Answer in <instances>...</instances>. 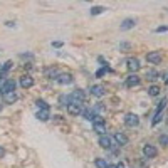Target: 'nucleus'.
<instances>
[{
	"mask_svg": "<svg viewBox=\"0 0 168 168\" xmlns=\"http://www.w3.org/2000/svg\"><path fill=\"white\" fill-rule=\"evenodd\" d=\"M124 123H126V126H131V128H134V126H138L140 118L136 116V114H133V113H128L124 116Z\"/></svg>",
	"mask_w": 168,
	"mask_h": 168,
	"instance_id": "obj_6",
	"label": "nucleus"
},
{
	"mask_svg": "<svg viewBox=\"0 0 168 168\" xmlns=\"http://www.w3.org/2000/svg\"><path fill=\"white\" fill-rule=\"evenodd\" d=\"M66 108H67V113L72 114V116H77V114L82 113V104H77V103H69Z\"/></svg>",
	"mask_w": 168,
	"mask_h": 168,
	"instance_id": "obj_3",
	"label": "nucleus"
},
{
	"mask_svg": "<svg viewBox=\"0 0 168 168\" xmlns=\"http://www.w3.org/2000/svg\"><path fill=\"white\" fill-rule=\"evenodd\" d=\"M108 168H116V166H114V165H108Z\"/></svg>",
	"mask_w": 168,
	"mask_h": 168,
	"instance_id": "obj_35",
	"label": "nucleus"
},
{
	"mask_svg": "<svg viewBox=\"0 0 168 168\" xmlns=\"http://www.w3.org/2000/svg\"><path fill=\"white\" fill-rule=\"evenodd\" d=\"M141 82V79H140L136 74H131V76H128V79H126V86L128 88H133V86H138V84Z\"/></svg>",
	"mask_w": 168,
	"mask_h": 168,
	"instance_id": "obj_13",
	"label": "nucleus"
},
{
	"mask_svg": "<svg viewBox=\"0 0 168 168\" xmlns=\"http://www.w3.org/2000/svg\"><path fill=\"white\" fill-rule=\"evenodd\" d=\"M148 94H150V96H158V94H160V88H158V86H150V88H148Z\"/></svg>",
	"mask_w": 168,
	"mask_h": 168,
	"instance_id": "obj_22",
	"label": "nucleus"
},
{
	"mask_svg": "<svg viewBox=\"0 0 168 168\" xmlns=\"http://www.w3.org/2000/svg\"><path fill=\"white\" fill-rule=\"evenodd\" d=\"M15 88H17V82L14 79L4 81V82H2V94H4V92H14Z\"/></svg>",
	"mask_w": 168,
	"mask_h": 168,
	"instance_id": "obj_4",
	"label": "nucleus"
},
{
	"mask_svg": "<svg viewBox=\"0 0 168 168\" xmlns=\"http://www.w3.org/2000/svg\"><path fill=\"white\" fill-rule=\"evenodd\" d=\"M52 47H62V42H52Z\"/></svg>",
	"mask_w": 168,
	"mask_h": 168,
	"instance_id": "obj_31",
	"label": "nucleus"
},
{
	"mask_svg": "<svg viewBox=\"0 0 168 168\" xmlns=\"http://www.w3.org/2000/svg\"><path fill=\"white\" fill-rule=\"evenodd\" d=\"M5 155V150H4V148H2V146H0V158H2V156H4Z\"/></svg>",
	"mask_w": 168,
	"mask_h": 168,
	"instance_id": "obj_33",
	"label": "nucleus"
},
{
	"mask_svg": "<svg viewBox=\"0 0 168 168\" xmlns=\"http://www.w3.org/2000/svg\"><path fill=\"white\" fill-rule=\"evenodd\" d=\"M69 98H71V103H77V104H82L84 99H86V92H84L82 89H76L74 92H71V94H69Z\"/></svg>",
	"mask_w": 168,
	"mask_h": 168,
	"instance_id": "obj_2",
	"label": "nucleus"
},
{
	"mask_svg": "<svg viewBox=\"0 0 168 168\" xmlns=\"http://www.w3.org/2000/svg\"><path fill=\"white\" fill-rule=\"evenodd\" d=\"M10 67H12V61H7V62H4V66L0 67V72H2V74H5V72L10 69Z\"/></svg>",
	"mask_w": 168,
	"mask_h": 168,
	"instance_id": "obj_25",
	"label": "nucleus"
},
{
	"mask_svg": "<svg viewBox=\"0 0 168 168\" xmlns=\"http://www.w3.org/2000/svg\"><path fill=\"white\" fill-rule=\"evenodd\" d=\"M106 8L104 7H92L91 8V15H99L101 12H104Z\"/></svg>",
	"mask_w": 168,
	"mask_h": 168,
	"instance_id": "obj_26",
	"label": "nucleus"
},
{
	"mask_svg": "<svg viewBox=\"0 0 168 168\" xmlns=\"http://www.w3.org/2000/svg\"><path fill=\"white\" fill-rule=\"evenodd\" d=\"M20 86H22L24 89L32 88V86H34V77H32V76H29V74L22 76V77H20Z\"/></svg>",
	"mask_w": 168,
	"mask_h": 168,
	"instance_id": "obj_9",
	"label": "nucleus"
},
{
	"mask_svg": "<svg viewBox=\"0 0 168 168\" xmlns=\"http://www.w3.org/2000/svg\"><path fill=\"white\" fill-rule=\"evenodd\" d=\"M81 114H82V116L86 118V119H91V121L94 119V116H96L94 109H82V113H81Z\"/></svg>",
	"mask_w": 168,
	"mask_h": 168,
	"instance_id": "obj_18",
	"label": "nucleus"
},
{
	"mask_svg": "<svg viewBox=\"0 0 168 168\" xmlns=\"http://www.w3.org/2000/svg\"><path fill=\"white\" fill-rule=\"evenodd\" d=\"M17 101V92H4V103L5 104H14Z\"/></svg>",
	"mask_w": 168,
	"mask_h": 168,
	"instance_id": "obj_12",
	"label": "nucleus"
},
{
	"mask_svg": "<svg viewBox=\"0 0 168 168\" xmlns=\"http://www.w3.org/2000/svg\"><path fill=\"white\" fill-rule=\"evenodd\" d=\"M134 25H136V20H134V19H124V20L121 22V25H119V29L121 30H130V29H133Z\"/></svg>",
	"mask_w": 168,
	"mask_h": 168,
	"instance_id": "obj_10",
	"label": "nucleus"
},
{
	"mask_svg": "<svg viewBox=\"0 0 168 168\" xmlns=\"http://www.w3.org/2000/svg\"><path fill=\"white\" fill-rule=\"evenodd\" d=\"M56 82L62 84V86H66V84H71L72 82V76L67 74V72H62V74H59L57 77H56Z\"/></svg>",
	"mask_w": 168,
	"mask_h": 168,
	"instance_id": "obj_8",
	"label": "nucleus"
},
{
	"mask_svg": "<svg viewBox=\"0 0 168 168\" xmlns=\"http://www.w3.org/2000/svg\"><path fill=\"white\" fill-rule=\"evenodd\" d=\"M160 143H161V145H168V136L166 134H161V136H160Z\"/></svg>",
	"mask_w": 168,
	"mask_h": 168,
	"instance_id": "obj_30",
	"label": "nucleus"
},
{
	"mask_svg": "<svg viewBox=\"0 0 168 168\" xmlns=\"http://www.w3.org/2000/svg\"><path fill=\"white\" fill-rule=\"evenodd\" d=\"M140 66H141V64H140V61L136 57H131V59H128V69H130L131 72H136L140 69Z\"/></svg>",
	"mask_w": 168,
	"mask_h": 168,
	"instance_id": "obj_11",
	"label": "nucleus"
},
{
	"mask_svg": "<svg viewBox=\"0 0 168 168\" xmlns=\"http://www.w3.org/2000/svg\"><path fill=\"white\" fill-rule=\"evenodd\" d=\"M5 25H7V27H15V22L8 20V22H5Z\"/></svg>",
	"mask_w": 168,
	"mask_h": 168,
	"instance_id": "obj_32",
	"label": "nucleus"
},
{
	"mask_svg": "<svg viewBox=\"0 0 168 168\" xmlns=\"http://www.w3.org/2000/svg\"><path fill=\"white\" fill-rule=\"evenodd\" d=\"M156 153H158V150H156L153 145H145V146H143V155L146 156V158H155Z\"/></svg>",
	"mask_w": 168,
	"mask_h": 168,
	"instance_id": "obj_7",
	"label": "nucleus"
},
{
	"mask_svg": "<svg viewBox=\"0 0 168 168\" xmlns=\"http://www.w3.org/2000/svg\"><path fill=\"white\" fill-rule=\"evenodd\" d=\"M166 84H168V79H166Z\"/></svg>",
	"mask_w": 168,
	"mask_h": 168,
	"instance_id": "obj_37",
	"label": "nucleus"
},
{
	"mask_svg": "<svg viewBox=\"0 0 168 168\" xmlns=\"http://www.w3.org/2000/svg\"><path fill=\"white\" fill-rule=\"evenodd\" d=\"M114 141H116L119 146H124V145H128V136L123 133H114Z\"/></svg>",
	"mask_w": 168,
	"mask_h": 168,
	"instance_id": "obj_14",
	"label": "nucleus"
},
{
	"mask_svg": "<svg viewBox=\"0 0 168 168\" xmlns=\"http://www.w3.org/2000/svg\"><path fill=\"white\" fill-rule=\"evenodd\" d=\"M99 146L101 148H111V138L109 136H106V134H103V136H99Z\"/></svg>",
	"mask_w": 168,
	"mask_h": 168,
	"instance_id": "obj_16",
	"label": "nucleus"
},
{
	"mask_svg": "<svg viewBox=\"0 0 168 168\" xmlns=\"http://www.w3.org/2000/svg\"><path fill=\"white\" fill-rule=\"evenodd\" d=\"M0 111H2V106H0Z\"/></svg>",
	"mask_w": 168,
	"mask_h": 168,
	"instance_id": "obj_36",
	"label": "nucleus"
},
{
	"mask_svg": "<svg viewBox=\"0 0 168 168\" xmlns=\"http://www.w3.org/2000/svg\"><path fill=\"white\" fill-rule=\"evenodd\" d=\"M166 103H168V99H166V98H163V99H161V103L158 104V108H156V113L155 114H161V111L166 108Z\"/></svg>",
	"mask_w": 168,
	"mask_h": 168,
	"instance_id": "obj_19",
	"label": "nucleus"
},
{
	"mask_svg": "<svg viewBox=\"0 0 168 168\" xmlns=\"http://www.w3.org/2000/svg\"><path fill=\"white\" fill-rule=\"evenodd\" d=\"M92 128H94V131H96L98 134H103L106 133V124H104V119L99 116V114H96L94 116V119H92Z\"/></svg>",
	"mask_w": 168,
	"mask_h": 168,
	"instance_id": "obj_1",
	"label": "nucleus"
},
{
	"mask_svg": "<svg viewBox=\"0 0 168 168\" xmlns=\"http://www.w3.org/2000/svg\"><path fill=\"white\" fill-rule=\"evenodd\" d=\"M158 72H156V71H153V69H150V71H146V77H148V79H150V81H155V79H158Z\"/></svg>",
	"mask_w": 168,
	"mask_h": 168,
	"instance_id": "obj_21",
	"label": "nucleus"
},
{
	"mask_svg": "<svg viewBox=\"0 0 168 168\" xmlns=\"http://www.w3.org/2000/svg\"><path fill=\"white\" fill-rule=\"evenodd\" d=\"M91 94L92 96H96V98H103L104 96V88H103V86H92Z\"/></svg>",
	"mask_w": 168,
	"mask_h": 168,
	"instance_id": "obj_17",
	"label": "nucleus"
},
{
	"mask_svg": "<svg viewBox=\"0 0 168 168\" xmlns=\"http://www.w3.org/2000/svg\"><path fill=\"white\" fill-rule=\"evenodd\" d=\"M106 72H108V67H103V69H99V71L96 72V77H101V76H104Z\"/></svg>",
	"mask_w": 168,
	"mask_h": 168,
	"instance_id": "obj_28",
	"label": "nucleus"
},
{
	"mask_svg": "<svg viewBox=\"0 0 168 168\" xmlns=\"http://www.w3.org/2000/svg\"><path fill=\"white\" fill-rule=\"evenodd\" d=\"M35 118H37L39 121H47V119L50 118L49 109H39V111H37V114H35Z\"/></svg>",
	"mask_w": 168,
	"mask_h": 168,
	"instance_id": "obj_15",
	"label": "nucleus"
},
{
	"mask_svg": "<svg viewBox=\"0 0 168 168\" xmlns=\"http://www.w3.org/2000/svg\"><path fill=\"white\" fill-rule=\"evenodd\" d=\"M46 76H49V77H52V79H56V77L59 76V72H57V69L50 67V69H47V71H46Z\"/></svg>",
	"mask_w": 168,
	"mask_h": 168,
	"instance_id": "obj_23",
	"label": "nucleus"
},
{
	"mask_svg": "<svg viewBox=\"0 0 168 168\" xmlns=\"http://www.w3.org/2000/svg\"><path fill=\"white\" fill-rule=\"evenodd\" d=\"M155 32H156V34H161V32H168V27H166V25H163V27H156V29H155Z\"/></svg>",
	"mask_w": 168,
	"mask_h": 168,
	"instance_id": "obj_29",
	"label": "nucleus"
},
{
	"mask_svg": "<svg viewBox=\"0 0 168 168\" xmlns=\"http://www.w3.org/2000/svg\"><path fill=\"white\" fill-rule=\"evenodd\" d=\"M116 168H124V165H123V163H118V165H116Z\"/></svg>",
	"mask_w": 168,
	"mask_h": 168,
	"instance_id": "obj_34",
	"label": "nucleus"
},
{
	"mask_svg": "<svg viewBox=\"0 0 168 168\" xmlns=\"http://www.w3.org/2000/svg\"><path fill=\"white\" fill-rule=\"evenodd\" d=\"M35 104H37L39 109H49V104H47L44 99H37V101H35Z\"/></svg>",
	"mask_w": 168,
	"mask_h": 168,
	"instance_id": "obj_24",
	"label": "nucleus"
},
{
	"mask_svg": "<svg viewBox=\"0 0 168 168\" xmlns=\"http://www.w3.org/2000/svg\"><path fill=\"white\" fill-rule=\"evenodd\" d=\"M94 165H96L98 168H108V163H106L104 158H96L94 160Z\"/></svg>",
	"mask_w": 168,
	"mask_h": 168,
	"instance_id": "obj_20",
	"label": "nucleus"
},
{
	"mask_svg": "<svg viewBox=\"0 0 168 168\" xmlns=\"http://www.w3.org/2000/svg\"><path fill=\"white\" fill-rule=\"evenodd\" d=\"M130 47H131V44H128V42H121V44H119V49H121L123 52L130 50Z\"/></svg>",
	"mask_w": 168,
	"mask_h": 168,
	"instance_id": "obj_27",
	"label": "nucleus"
},
{
	"mask_svg": "<svg viewBox=\"0 0 168 168\" xmlns=\"http://www.w3.org/2000/svg\"><path fill=\"white\" fill-rule=\"evenodd\" d=\"M146 61L150 64H160L161 62V54H160L158 50H151L146 54Z\"/></svg>",
	"mask_w": 168,
	"mask_h": 168,
	"instance_id": "obj_5",
	"label": "nucleus"
}]
</instances>
